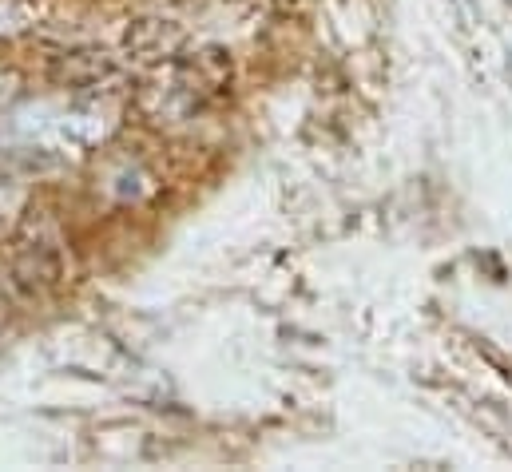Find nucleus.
I'll return each mask as SVG.
<instances>
[{
  "mask_svg": "<svg viewBox=\"0 0 512 472\" xmlns=\"http://www.w3.org/2000/svg\"><path fill=\"white\" fill-rule=\"evenodd\" d=\"M68 278V254L60 246L56 235H36V238H20L16 242V254H12V282L24 290V294H52L60 290Z\"/></svg>",
  "mask_w": 512,
  "mask_h": 472,
  "instance_id": "obj_1",
  "label": "nucleus"
},
{
  "mask_svg": "<svg viewBox=\"0 0 512 472\" xmlns=\"http://www.w3.org/2000/svg\"><path fill=\"white\" fill-rule=\"evenodd\" d=\"M108 72H112V60L104 52H72L56 64V80H64V84H92Z\"/></svg>",
  "mask_w": 512,
  "mask_h": 472,
  "instance_id": "obj_2",
  "label": "nucleus"
}]
</instances>
